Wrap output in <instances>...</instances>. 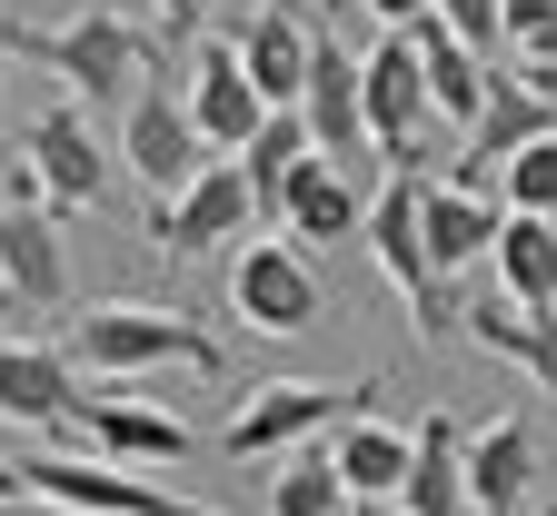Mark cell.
I'll return each mask as SVG.
<instances>
[{
	"label": "cell",
	"instance_id": "obj_7",
	"mask_svg": "<svg viewBox=\"0 0 557 516\" xmlns=\"http://www.w3.org/2000/svg\"><path fill=\"white\" fill-rule=\"evenodd\" d=\"M70 437H90L110 467H189V448H199L180 407H150V398H139V378H100L81 398V417H70Z\"/></svg>",
	"mask_w": 557,
	"mask_h": 516
},
{
	"label": "cell",
	"instance_id": "obj_37",
	"mask_svg": "<svg viewBox=\"0 0 557 516\" xmlns=\"http://www.w3.org/2000/svg\"><path fill=\"white\" fill-rule=\"evenodd\" d=\"M388 516H398V506H388Z\"/></svg>",
	"mask_w": 557,
	"mask_h": 516
},
{
	"label": "cell",
	"instance_id": "obj_11",
	"mask_svg": "<svg viewBox=\"0 0 557 516\" xmlns=\"http://www.w3.org/2000/svg\"><path fill=\"white\" fill-rule=\"evenodd\" d=\"M21 496H50V506H90V516H209V506H180L160 477H139V467H110V457H30V467H21Z\"/></svg>",
	"mask_w": 557,
	"mask_h": 516
},
{
	"label": "cell",
	"instance_id": "obj_38",
	"mask_svg": "<svg viewBox=\"0 0 557 516\" xmlns=\"http://www.w3.org/2000/svg\"><path fill=\"white\" fill-rule=\"evenodd\" d=\"M547 516H557V506H547Z\"/></svg>",
	"mask_w": 557,
	"mask_h": 516
},
{
	"label": "cell",
	"instance_id": "obj_21",
	"mask_svg": "<svg viewBox=\"0 0 557 516\" xmlns=\"http://www.w3.org/2000/svg\"><path fill=\"white\" fill-rule=\"evenodd\" d=\"M537 487V427L528 417H487L468 437V506L478 516H518Z\"/></svg>",
	"mask_w": 557,
	"mask_h": 516
},
{
	"label": "cell",
	"instance_id": "obj_26",
	"mask_svg": "<svg viewBox=\"0 0 557 516\" xmlns=\"http://www.w3.org/2000/svg\"><path fill=\"white\" fill-rule=\"evenodd\" d=\"M230 160H239V179H249V209H259V218H278V189H289V169L309 160V119H299V110H269Z\"/></svg>",
	"mask_w": 557,
	"mask_h": 516
},
{
	"label": "cell",
	"instance_id": "obj_13",
	"mask_svg": "<svg viewBox=\"0 0 557 516\" xmlns=\"http://www.w3.org/2000/svg\"><path fill=\"white\" fill-rule=\"evenodd\" d=\"M557 129V110L518 80V70H498V80H487V100H478V119H468V139H458V189H487V199H498V169L528 150V139H547Z\"/></svg>",
	"mask_w": 557,
	"mask_h": 516
},
{
	"label": "cell",
	"instance_id": "obj_1",
	"mask_svg": "<svg viewBox=\"0 0 557 516\" xmlns=\"http://www.w3.org/2000/svg\"><path fill=\"white\" fill-rule=\"evenodd\" d=\"M11 60H40L50 80H70L81 110H129V90L160 70V30H139L120 11H81V21H21L0 30Z\"/></svg>",
	"mask_w": 557,
	"mask_h": 516
},
{
	"label": "cell",
	"instance_id": "obj_28",
	"mask_svg": "<svg viewBox=\"0 0 557 516\" xmlns=\"http://www.w3.org/2000/svg\"><path fill=\"white\" fill-rule=\"evenodd\" d=\"M498 209H528V218H557V129L528 139V150L498 169Z\"/></svg>",
	"mask_w": 557,
	"mask_h": 516
},
{
	"label": "cell",
	"instance_id": "obj_4",
	"mask_svg": "<svg viewBox=\"0 0 557 516\" xmlns=\"http://www.w3.org/2000/svg\"><path fill=\"white\" fill-rule=\"evenodd\" d=\"M369 259H379V278L408 299V328L418 338H448V318H458V288L429 268V239H418V169H388V189L369 199Z\"/></svg>",
	"mask_w": 557,
	"mask_h": 516
},
{
	"label": "cell",
	"instance_id": "obj_16",
	"mask_svg": "<svg viewBox=\"0 0 557 516\" xmlns=\"http://www.w3.org/2000/svg\"><path fill=\"white\" fill-rule=\"evenodd\" d=\"M269 229H278V239H299V249L319 259V249H338V239H359V229H369V199H359V179H348L338 160L309 150V160L289 169V189H278V218H269Z\"/></svg>",
	"mask_w": 557,
	"mask_h": 516
},
{
	"label": "cell",
	"instance_id": "obj_14",
	"mask_svg": "<svg viewBox=\"0 0 557 516\" xmlns=\"http://www.w3.org/2000/svg\"><path fill=\"white\" fill-rule=\"evenodd\" d=\"M299 119H309V150H319V160H338V169L369 150V110H359V50H348L338 30H319V50H309Z\"/></svg>",
	"mask_w": 557,
	"mask_h": 516
},
{
	"label": "cell",
	"instance_id": "obj_31",
	"mask_svg": "<svg viewBox=\"0 0 557 516\" xmlns=\"http://www.w3.org/2000/svg\"><path fill=\"white\" fill-rule=\"evenodd\" d=\"M498 11H508V40H537L557 21V0H498Z\"/></svg>",
	"mask_w": 557,
	"mask_h": 516
},
{
	"label": "cell",
	"instance_id": "obj_9",
	"mask_svg": "<svg viewBox=\"0 0 557 516\" xmlns=\"http://www.w3.org/2000/svg\"><path fill=\"white\" fill-rule=\"evenodd\" d=\"M199 160H220V150L189 129V100L139 80V90H129V110H120V169L150 189V209H160V199H180V189L199 179Z\"/></svg>",
	"mask_w": 557,
	"mask_h": 516
},
{
	"label": "cell",
	"instance_id": "obj_8",
	"mask_svg": "<svg viewBox=\"0 0 557 516\" xmlns=\"http://www.w3.org/2000/svg\"><path fill=\"white\" fill-rule=\"evenodd\" d=\"M359 110H369V150H388V169H418V129H429V70H418V40L408 30H379L359 50Z\"/></svg>",
	"mask_w": 557,
	"mask_h": 516
},
{
	"label": "cell",
	"instance_id": "obj_18",
	"mask_svg": "<svg viewBox=\"0 0 557 516\" xmlns=\"http://www.w3.org/2000/svg\"><path fill=\"white\" fill-rule=\"evenodd\" d=\"M498 199H487V189H458V179H418V239H429V268L458 288L487 249H498Z\"/></svg>",
	"mask_w": 557,
	"mask_h": 516
},
{
	"label": "cell",
	"instance_id": "obj_20",
	"mask_svg": "<svg viewBox=\"0 0 557 516\" xmlns=\"http://www.w3.org/2000/svg\"><path fill=\"white\" fill-rule=\"evenodd\" d=\"M0 299H21V309L70 299V249L50 209H0Z\"/></svg>",
	"mask_w": 557,
	"mask_h": 516
},
{
	"label": "cell",
	"instance_id": "obj_29",
	"mask_svg": "<svg viewBox=\"0 0 557 516\" xmlns=\"http://www.w3.org/2000/svg\"><path fill=\"white\" fill-rule=\"evenodd\" d=\"M429 21H438L448 40H468L478 60H487V50L508 40V11H498V0H429Z\"/></svg>",
	"mask_w": 557,
	"mask_h": 516
},
{
	"label": "cell",
	"instance_id": "obj_12",
	"mask_svg": "<svg viewBox=\"0 0 557 516\" xmlns=\"http://www.w3.org/2000/svg\"><path fill=\"white\" fill-rule=\"evenodd\" d=\"M329 0H269V11H249L230 40H239V70H249V90L269 100V110H299V90H309V50H319V21Z\"/></svg>",
	"mask_w": 557,
	"mask_h": 516
},
{
	"label": "cell",
	"instance_id": "obj_3",
	"mask_svg": "<svg viewBox=\"0 0 557 516\" xmlns=\"http://www.w3.org/2000/svg\"><path fill=\"white\" fill-rule=\"evenodd\" d=\"M230 318L259 338H309L329 318V278L299 239H239L230 259Z\"/></svg>",
	"mask_w": 557,
	"mask_h": 516
},
{
	"label": "cell",
	"instance_id": "obj_24",
	"mask_svg": "<svg viewBox=\"0 0 557 516\" xmlns=\"http://www.w3.org/2000/svg\"><path fill=\"white\" fill-rule=\"evenodd\" d=\"M487 268H498L508 309H557V218L508 209V218H498V249H487Z\"/></svg>",
	"mask_w": 557,
	"mask_h": 516
},
{
	"label": "cell",
	"instance_id": "obj_25",
	"mask_svg": "<svg viewBox=\"0 0 557 516\" xmlns=\"http://www.w3.org/2000/svg\"><path fill=\"white\" fill-rule=\"evenodd\" d=\"M408 40H418V70H429V110L468 129V119H478V100H487V80H498V70H487V60L468 50V40H448L438 21H418Z\"/></svg>",
	"mask_w": 557,
	"mask_h": 516
},
{
	"label": "cell",
	"instance_id": "obj_2",
	"mask_svg": "<svg viewBox=\"0 0 557 516\" xmlns=\"http://www.w3.org/2000/svg\"><path fill=\"white\" fill-rule=\"evenodd\" d=\"M70 357L90 367V378H230V348L209 338L189 309H150V299H100L70 318Z\"/></svg>",
	"mask_w": 557,
	"mask_h": 516
},
{
	"label": "cell",
	"instance_id": "obj_23",
	"mask_svg": "<svg viewBox=\"0 0 557 516\" xmlns=\"http://www.w3.org/2000/svg\"><path fill=\"white\" fill-rule=\"evenodd\" d=\"M468 318V338L487 348V357H508V367H528V388L537 398H557V309H458Z\"/></svg>",
	"mask_w": 557,
	"mask_h": 516
},
{
	"label": "cell",
	"instance_id": "obj_5",
	"mask_svg": "<svg viewBox=\"0 0 557 516\" xmlns=\"http://www.w3.org/2000/svg\"><path fill=\"white\" fill-rule=\"evenodd\" d=\"M21 160L40 169V199H50V218H90L100 199H110V179H120V150L90 129V110L81 100H50L30 129H21Z\"/></svg>",
	"mask_w": 557,
	"mask_h": 516
},
{
	"label": "cell",
	"instance_id": "obj_30",
	"mask_svg": "<svg viewBox=\"0 0 557 516\" xmlns=\"http://www.w3.org/2000/svg\"><path fill=\"white\" fill-rule=\"evenodd\" d=\"M150 11H160V50H170V40H199L209 0H150Z\"/></svg>",
	"mask_w": 557,
	"mask_h": 516
},
{
	"label": "cell",
	"instance_id": "obj_19",
	"mask_svg": "<svg viewBox=\"0 0 557 516\" xmlns=\"http://www.w3.org/2000/svg\"><path fill=\"white\" fill-rule=\"evenodd\" d=\"M398 516H478V506H468V427H458L448 407H429V417L408 427Z\"/></svg>",
	"mask_w": 557,
	"mask_h": 516
},
{
	"label": "cell",
	"instance_id": "obj_6",
	"mask_svg": "<svg viewBox=\"0 0 557 516\" xmlns=\"http://www.w3.org/2000/svg\"><path fill=\"white\" fill-rule=\"evenodd\" d=\"M359 398H379V378H359V388L269 378V388H249V398L230 407V437H220V448H230V457H289V448H319L338 417H359Z\"/></svg>",
	"mask_w": 557,
	"mask_h": 516
},
{
	"label": "cell",
	"instance_id": "obj_22",
	"mask_svg": "<svg viewBox=\"0 0 557 516\" xmlns=\"http://www.w3.org/2000/svg\"><path fill=\"white\" fill-rule=\"evenodd\" d=\"M329 457H338V477H348V496H359V506H398V477H408V427H388V417H338L329 427Z\"/></svg>",
	"mask_w": 557,
	"mask_h": 516
},
{
	"label": "cell",
	"instance_id": "obj_17",
	"mask_svg": "<svg viewBox=\"0 0 557 516\" xmlns=\"http://www.w3.org/2000/svg\"><path fill=\"white\" fill-rule=\"evenodd\" d=\"M180 100H189V129L209 139V150H239V139L269 119V100L249 90V70H239V40H199L189 50V80H180Z\"/></svg>",
	"mask_w": 557,
	"mask_h": 516
},
{
	"label": "cell",
	"instance_id": "obj_27",
	"mask_svg": "<svg viewBox=\"0 0 557 516\" xmlns=\"http://www.w3.org/2000/svg\"><path fill=\"white\" fill-rule=\"evenodd\" d=\"M269 516H359V496H348V477H338V457H329V437L278 457V477H269Z\"/></svg>",
	"mask_w": 557,
	"mask_h": 516
},
{
	"label": "cell",
	"instance_id": "obj_36",
	"mask_svg": "<svg viewBox=\"0 0 557 516\" xmlns=\"http://www.w3.org/2000/svg\"><path fill=\"white\" fill-rule=\"evenodd\" d=\"M11 496H21V467H0V506H11Z\"/></svg>",
	"mask_w": 557,
	"mask_h": 516
},
{
	"label": "cell",
	"instance_id": "obj_32",
	"mask_svg": "<svg viewBox=\"0 0 557 516\" xmlns=\"http://www.w3.org/2000/svg\"><path fill=\"white\" fill-rule=\"evenodd\" d=\"M369 21L379 30H418V21H429V0H369Z\"/></svg>",
	"mask_w": 557,
	"mask_h": 516
},
{
	"label": "cell",
	"instance_id": "obj_10",
	"mask_svg": "<svg viewBox=\"0 0 557 516\" xmlns=\"http://www.w3.org/2000/svg\"><path fill=\"white\" fill-rule=\"evenodd\" d=\"M249 218H259V209H249L239 160H199V179L150 209V249H160V259H209L220 239H249Z\"/></svg>",
	"mask_w": 557,
	"mask_h": 516
},
{
	"label": "cell",
	"instance_id": "obj_34",
	"mask_svg": "<svg viewBox=\"0 0 557 516\" xmlns=\"http://www.w3.org/2000/svg\"><path fill=\"white\" fill-rule=\"evenodd\" d=\"M0 516H90V506H50V496H11Z\"/></svg>",
	"mask_w": 557,
	"mask_h": 516
},
{
	"label": "cell",
	"instance_id": "obj_35",
	"mask_svg": "<svg viewBox=\"0 0 557 516\" xmlns=\"http://www.w3.org/2000/svg\"><path fill=\"white\" fill-rule=\"evenodd\" d=\"M0 139H11V40H0Z\"/></svg>",
	"mask_w": 557,
	"mask_h": 516
},
{
	"label": "cell",
	"instance_id": "obj_15",
	"mask_svg": "<svg viewBox=\"0 0 557 516\" xmlns=\"http://www.w3.org/2000/svg\"><path fill=\"white\" fill-rule=\"evenodd\" d=\"M81 357L70 348H0V427H30V437H70L81 417Z\"/></svg>",
	"mask_w": 557,
	"mask_h": 516
},
{
	"label": "cell",
	"instance_id": "obj_33",
	"mask_svg": "<svg viewBox=\"0 0 557 516\" xmlns=\"http://www.w3.org/2000/svg\"><path fill=\"white\" fill-rule=\"evenodd\" d=\"M518 80H528V90L557 110V50H528V70H518Z\"/></svg>",
	"mask_w": 557,
	"mask_h": 516
}]
</instances>
